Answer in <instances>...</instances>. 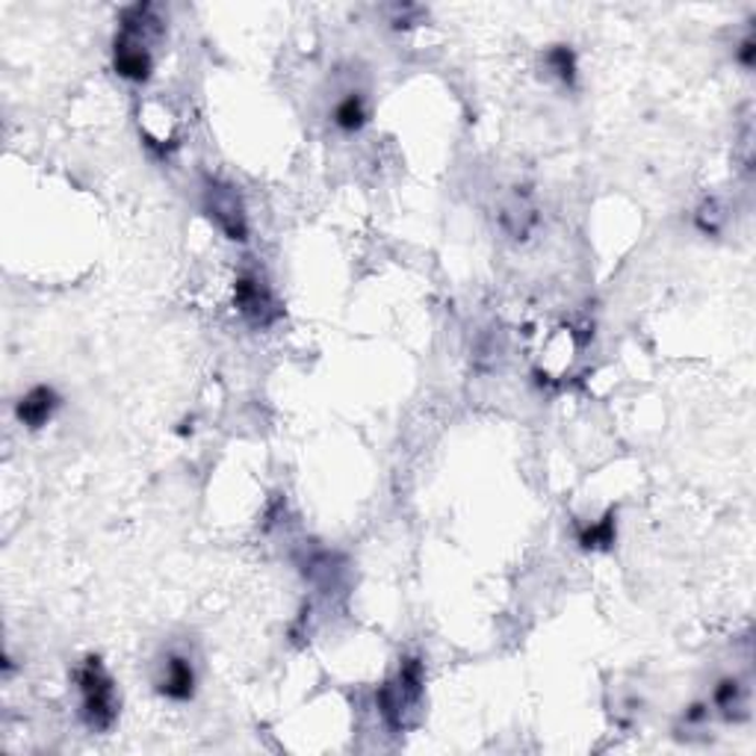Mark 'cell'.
I'll list each match as a JSON object with an SVG mask.
<instances>
[{"label": "cell", "mask_w": 756, "mask_h": 756, "mask_svg": "<svg viewBox=\"0 0 756 756\" xmlns=\"http://www.w3.org/2000/svg\"><path fill=\"white\" fill-rule=\"evenodd\" d=\"M712 703L721 709V715L727 721H742L747 709V691L736 677H724L712 691Z\"/></svg>", "instance_id": "8"}, {"label": "cell", "mask_w": 756, "mask_h": 756, "mask_svg": "<svg viewBox=\"0 0 756 756\" xmlns=\"http://www.w3.org/2000/svg\"><path fill=\"white\" fill-rule=\"evenodd\" d=\"M614 544V509L605 511L603 520L579 532V547L582 549H609Z\"/></svg>", "instance_id": "10"}, {"label": "cell", "mask_w": 756, "mask_h": 756, "mask_svg": "<svg viewBox=\"0 0 756 756\" xmlns=\"http://www.w3.org/2000/svg\"><path fill=\"white\" fill-rule=\"evenodd\" d=\"M234 304L236 311L243 313V320L255 329H269L278 316L281 308L275 302L273 290L266 287L264 278H257L255 273H243L234 284Z\"/></svg>", "instance_id": "5"}, {"label": "cell", "mask_w": 756, "mask_h": 756, "mask_svg": "<svg viewBox=\"0 0 756 756\" xmlns=\"http://www.w3.org/2000/svg\"><path fill=\"white\" fill-rule=\"evenodd\" d=\"M204 210H208V216L216 222L219 231H222L227 240L246 243L248 219L236 187H231V184H225V180L219 178L204 180Z\"/></svg>", "instance_id": "4"}, {"label": "cell", "mask_w": 756, "mask_h": 756, "mask_svg": "<svg viewBox=\"0 0 756 756\" xmlns=\"http://www.w3.org/2000/svg\"><path fill=\"white\" fill-rule=\"evenodd\" d=\"M75 680L86 727L92 733H107L119 719V694H115V682L104 668V662L98 656H86L75 671Z\"/></svg>", "instance_id": "2"}, {"label": "cell", "mask_w": 756, "mask_h": 756, "mask_svg": "<svg viewBox=\"0 0 756 756\" xmlns=\"http://www.w3.org/2000/svg\"><path fill=\"white\" fill-rule=\"evenodd\" d=\"M59 405H63V399H59L57 390L51 385H36L15 402V416H19L21 425H27L30 432H38L54 420Z\"/></svg>", "instance_id": "6"}, {"label": "cell", "mask_w": 756, "mask_h": 756, "mask_svg": "<svg viewBox=\"0 0 756 756\" xmlns=\"http://www.w3.org/2000/svg\"><path fill=\"white\" fill-rule=\"evenodd\" d=\"M738 63L745 68H754V38L747 36L745 42H742V47H738Z\"/></svg>", "instance_id": "12"}, {"label": "cell", "mask_w": 756, "mask_h": 756, "mask_svg": "<svg viewBox=\"0 0 756 756\" xmlns=\"http://www.w3.org/2000/svg\"><path fill=\"white\" fill-rule=\"evenodd\" d=\"M157 691L163 698L175 700V703H187L196 694V668L187 656L180 653H169L163 662V674L157 680Z\"/></svg>", "instance_id": "7"}, {"label": "cell", "mask_w": 756, "mask_h": 756, "mask_svg": "<svg viewBox=\"0 0 756 756\" xmlns=\"http://www.w3.org/2000/svg\"><path fill=\"white\" fill-rule=\"evenodd\" d=\"M154 36H160V21L154 19L152 3H136L131 10H124L122 30L113 45L115 75L133 84H145L154 68L152 47H148Z\"/></svg>", "instance_id": "1"}, {"label": "cell", "mask_w": 756, "mask_h": 756, "mask_svg": "<svg viewBox=\"0 0 756 756\" xmlns=\"http://www.w3.org/2000/svg\"><path fill=\"white\" fill-rule=\"evenodd\" d=\"M334 124L346 133H358L364 124H367V104H364V94L352 92L346 98L337 101L334 107Z\"/></svg>", "instance_id": "9"}, {"label": "cell", "mask_w": 756, "mask_h": 756, "mask_svg": "<svg viewBox=\"0 0 756 756\" xmlns=\"http://www.w3.org/2000/svg\"><path fill=\"white\" fill-rule=\"evenodd\" d=\"M423 682H425V671L423 662L408 656L399 665V671L393 680H388L381 689L376 691V707L381 712V719L388 724L393 733H402V730L411 727L408 715L416 712L420 700H423Z\"/></svg>", "instance_id": "3"}, {"label": "cell", "mask_w": 756, "mask_h": 756, "mask_svg": "<svg viewBox=\"0 0 756 756\" xmlns=\"http://www.w3.org/2000/svg\"><path fill=\"white\" fill-rule=\"evenodd\" d=\"M547 68L565 86L577 84V54L567 45H556L547 51Z\"/></svg>", "instance_id": "11"}]
</instances>
